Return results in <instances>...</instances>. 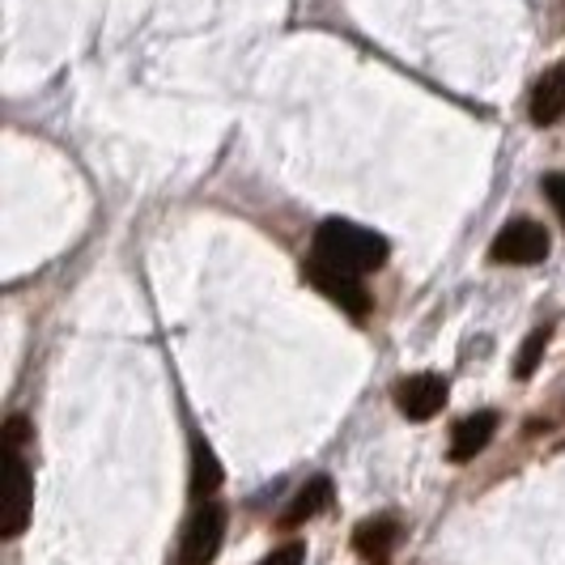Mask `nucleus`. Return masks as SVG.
<instances>
[{"instance_id": "nucleus-7", "label": "nucleus", "mask_w": 565, "mask_h": 565, "mask_svg": "<svg viewBox=\"0 0 565 565\" xmlns=\"http://www.w3.org/2000/svg\"><path fill=\"white\" fill-rule=\"evenodd\" d=\"M396 544H399V523L392 514H374V519H366V523L353 532V548H358L370 565L392 562Z\"/></svg>"}, {"instance_id": "nucleus-13", "label": "nucleus", "mask_w": 565, "mask_h": 565, "mask_svg": "<svg viewBox=\"0 0 565 565\" xmlns=\"http://www.w3.org/2000/svg\"><path fill=\"white\" fill-rule=\"evenodd\" d=\"M302 557H307V548H302L298 540H289V544H281V548H273L259 565H302Z\"/></svg>"}, {"instance_id": "nucleus-14", "label": "nucleus", "mask_w": 565, "mask_h": 565, "mask_svg": "<svg viewBox=\"0 0 565 565\" xmlns=\"http://www.w3.org/2000/svg\"><path fill=\"white\" fill-rule=\"evenodd\" d=\"M26 438H30V425L22 417H9L4 422V451H22Z\"/></svg>"}, {"instance_id": "nucleus-4", "label": "nucleus", "mask_w": 565, "mask_h": 565, "mask_svg": "<svg viewBox=\"0 0 565 565\" xmlns=\"http://www.w3.org/2000/svg\"><path fill=\"white\" fill-rule=\"evenodd\" d=\"M30 468L22 451H4V507H0V536L18 540L30 523Z\"/></svg>"}, {"instance_id": "nucleus-15", "label": "nucleus", "mask_w": 565, "mask_h": 565, "mask_svg": "<svg viewBox=\"0 0 565 565\" xmlns=\"http://www.w3.org/2000/svg\"><path fill=\"white\" fill-rule=\"evenodd\" d=\"M544 196L553 200V209H557V217H562L565 226V174H548L544 179Z\"/></svg>"}, {"instance_id": "nucleus-9", "label": "nucleus", "mask_w": 565, "mask_h": 565, "mask_svg": "<svg viewBox=\"0 0 565 565\" xmlns=\"http://www.w3.org/2000/svg\"><path fill=\"white\" fill-rule=\"evenodd\" d=\"M532 119L536 124H562L565 119V64L548 68L532 89Z\"/></svg>"}, {"instance_id": "nucleus-11", "label": "nucleus", "mask_w": 565, "mask_h": 565, "mask_svg": "<svg viewBox=\"0 0 565 565\" xmlns=\"http://www.w3.org/2000/svg\"><path fill=\"white\" fill-rule=\"evenodd\" d=\"M217 484H222L217 455H213V447L204 438H192V493H196L200 502H209L217 493Z\"/></svg>"}, {"instance_id": "nucleus-12", "label": "nucleus", "mask_w": 565, "mask_h": 565, "mask_svg": "<svg viewBox=\"0 0 565 565\" xmlns=\"http://www.w3.org/2000/svg\"><path fill=\"white\" fill-rule=\"evenodd\" d=\"M544 349H548V328H536L532 337H527V344L519 349V362H514V374L519 379H532L540 366V358H544Z\"/></svg>"}, {"instance_id": "nucleus-3", "label": "nucleus", "mask_w": 565, "mask_h": 565, "mask_svg": "<svg viewBox=\"0 0 565 565\" xmlns=\"http://www.w3.org/2000/svg\"><path fill=\"white\" fill-rule=\"evenodd\" d=\"M222 540H226V507L200 502L188 519V527H183L174 565H213L222 553Z\"/></svg>"}, {"instance_id": "nucleus-2", "label": "nucleus", "mask_w": 565, "mask_h": 565, "mask_svg": "<svg viewBox=\"0 0 565 565\" xmlns=\"http://www.w3.org/2000/svg\"><path fill=\"white\" fill-rule=\"evenodd\" d=\"M302 281H311L328 302H337L340 311H349L353 319H366L370 294L366 285H362V273H349V268H340V264L323 259V255H311L302 264Z\"/></svg>"}, {"instance_id": "nucleus-6", "label": "nucleus", "mask_w": 565, "mask_h": 565, "mask_svg": "<svg viewBox=\"0 0 565 565\" xmlns=\"http://www.w3.org/2000/svg\"><path fill=\"white\" fill-rule=\"evenodd\" d=\"M447 404V379L443 374H413L396 387V408L408 422H429Z\"/></svg>"}, {"instance_id": "nucleus-5", "label": "nucleus", "mask_w": 565, "mask_h": 565, "mask_svg": "<svg viewBox=\"0 0 565 565\" xmlns=\"http://www.w3.org/2000/svg\"><path fill=\"white\" fill-rule=\"evenodd\" d=\"M493 259L498 264H540L548 255V230L536 222H510L493 238Z\"/></svg>"}, {"instance_id": "nucleus-1", "label": "nucleus", "mask_w": 565, "mask_h": 565, "mask_svg": "<svg viewBox=\"0 0 565 565\" xmlns=\"http://www.w3.org/2000/svg\"><path fill=\"white\" fill-rule=\"evenodd\" d=\"M315 255H323V259H332L340 268L366 277V273H379L387 264V238L366 226H358V222L332 217V222H323L319 234H315Z\"/></svg>"}, {"instance_id": "nucleus-10", "label": "nucleus", "mask_w": 565, "mask_h": 565, "mask_svg": "<svg viewBox=\"0 0 565 565\" xmlns=\"http://www.w3.org/2000/svg\"><path fill=\"white\" fill-rule=\"evenodd\" d=\"M328 507H332V481L328 477H311V481L294 493V502L285 507L281 527H298V523H307L315 514H323Z\"/></svg>"}, {"instance_id": "nucleus-8", "label": "nucleus", "mask_w": 565, "mask_h": 565, "mask_svg": "<svg viewBox=\"0 0 565 565\" xmlns=\"http://www.w3.org/2000/svg\"><path fill=\"white\" fill-rule=\"evenodd\" d=\"M498 434V417L493 413H472L451 429V459L455 463H468L489 447V438Z\"/></svg>"}]
</instances>
